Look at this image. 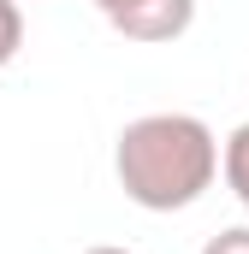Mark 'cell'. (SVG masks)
I'll return each mask as SVG.
<instances>
[{"mask_svg": "<svg viewBox=\"0 0 249 254\" xmlns=\"http://www.w3.org/2000/svg\"><path fill=\"white\" fill-rule=\"evenodd\" d=\"M113 172L142 213H184L220 178V142L196 113H142L119 130Z\"/></svg>", "mask_w": 249, "mask_h": 254, "instance_id": "1", "label": "cell"}, {"mask_svg": "<svg viewBox=\"0 0 249 254\" xmlns=\"http://www.w3.org/2000/svg\"><path fill=\"white\" fill-rule=\"evenodd\" d=\"M202 254H249V225H226L220 237H208Z\"/></svg>", "mask_w": 249, "mask_h": 254, "instance_id": "5", "label": "cell"}, {"mask_svg": "<svg viewBox=\"0 0 249 254\" xmlns=\"http://www.w3.org/2000/svg\"><path fill=\"white\" fill-rule=\"evenodd\" d=\"M124 42H178L196 24V0H89Z\"/></svg>", "mask_w": 249, "mask_h": 254, "instance_id": "2", "label": "cell"}, {"mask_svg": "<svg viewBox=\"0 0 249 254\" xmlns=\"http://www.w3.org/2000/svg\"><path fill=\"white\" fill-rule=\"evenodd\" d=\"M220 172H226V190L238 195V207L249 213V125H238L220 148Z\"/></svg>", "mask_w": 249, "mask_h": 254, "instance_id": "3", "label": "cell"}, {"mask_svg": "<svg viewBox=\"0 0 249 254\" xmlns=\"http://www.w3.org/2000/svg\"><path fill=\"white\" fill-rule=\"evenodd\" d=\"M83 254H136V249H113V243H101V249H83Z\"/></svg>", "mask_w": 249, "mask_h": 254, "instance_id": "6", "label": "cell"}, {"mask_svg": "<svg viewBox=\"0 0 249 254\" xmlns=\"http://www.w3.org/2000/svg\"><path fill=\"white\" fill-rule=\"evenodd\" d=\"M18 48H24V12L18 0H0V71L18 60Z\"/></svg>", "mask_w": 249, "mask_h": 254, "instance_id": "4", "label": "cell"}]
</instances>
